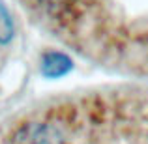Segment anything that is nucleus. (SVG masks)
I'll list each match as a JSON object with an SVG mask.
<instances>
[{
	"instance_id": "1",
	"label": "nucleus",
	"mask_w": 148,
	"mask_h": 144,
	"mask_svg": "<svg viewBox=\"0 0 148 144\" xmlns=\"http://www.w3.org/2000/svg\"><path fill=\"white\" fill-rule=\"evenodd\" d=\"M8 144H66V137L58 126L36 120L19 126Z\"/></svg>"
},
{
	"instance_id": "2",
	"label": "nucleus",
	"mask_w": 148,
	"mask_h": 144,
	"mask_svg": "<svg viewBox=\"0 0 148 144\" xmlns=\"http://www.w3.org/2000/svg\"><path fill=\"white\" fill-rule=\"evenodd\" d=\"M68 68H69V62L62 54H49L43 60V73L47 77H60L62 73H66Z\"/></svg>"
},
{
	"instance_id": "3",
	"label": "nucleus",
	"mask_w": 148,
	"mask_h": 144,
	"mask_svg": "<svg viewBox=\"0 0 148 144\" xmlns=\"http://www.w3.org/2000/svg\"><path fill=\"white\" fill-rule=\"evenodd\" d=\"M13 34H15L13 19H11L8 8L4 6V2L0 0V43H10L13 40Z\"/></svg>"
}]
</instances>
